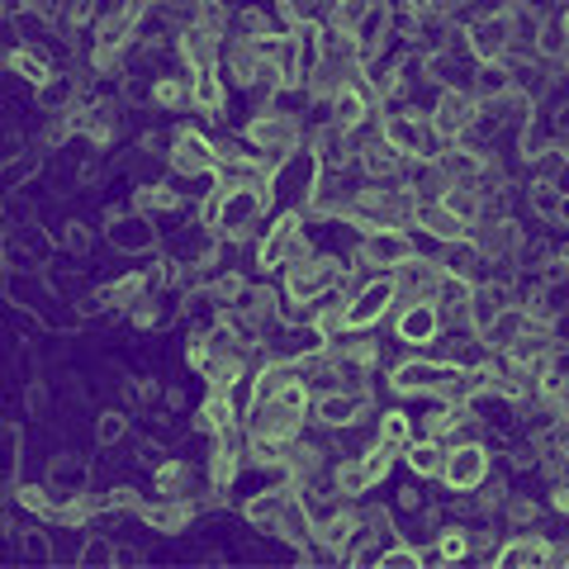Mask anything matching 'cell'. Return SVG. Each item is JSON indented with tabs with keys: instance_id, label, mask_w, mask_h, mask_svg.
Masks as SVG:
<instances>
[{
	"instance_id": "6da1fadb",
	"label": "cell",
	"mask_w": 569,
	"mask_h": 569,
	"mask_svg": "<svg viewBox=\"0 0 569 569\" xmlns=\"http://www.w3.org/2000/svg\"><path fill=\"white\" fill-rule=\"evenodd\" d=\"M219 213H213V238L223 247H242V242H257L266 213H271V181H247V186H219Z\"/></svg>"
},
{
	"instance_id": "7a4b0ae2",
	"label": "cell",
	"mask_w": 569,
	"mask_h": 569,
	"mask_svg": "<svg viewBox=\"0 0 569 569\" xmlns=\"http://www.w3.org/2000/svg\"><path fill=\"white\" fill-rule=\"evenodd\" d=\"M313 252V238H309V213L305 209H276L271 213V228H261L257 242H252V266L261 276H280L290 261L309 257Z\"/></svg>"
},
{
	"instance_id": "3957f363",
	"label": "cell",
	"mask_w": 569,
	"mask_h": 569,
	"mask_svg": "<svg viewBox=\"0 0 569 569\" xmlns=\"http://www.w3.org/2000/svg\"><path fill=\"white\" fill-rule=\"evenodd\" d=\"M238 133H242L247 148H257L266 162H271V171H276L284 157H295V152L309 142L313 123H305L299 114H284V110H271V104H261V110H252V119H247Z\"/></svg>"
},
{
	"instance_id": "277c9868",
	"label": "cell",
	"mask_w": 569,
	"mask_h": 569,
	"mask_svg": "<svg viewBox=\"0 0 569 569\" xmlns=\"http://www.w3.org/2000/svg\"><path fill=\"white\" fill-rule=\"evenodd\" d=\"M376 129H380V138L389 142V148H399L408 157V162H427V157H437L441 148H447V142L437 138L427 110H418V104H385Z\"/></svg>"
},
{
	"instance_id": "5b68a950",
	"label": "cell",
	"mask_w": 569,
	"mask_h": 569,
	"mask_svg": "<svg viewBox=\"0 0 569 569\" xmlns=\"http://www.w3.org/2000/svg\"><path fill=\"white\" fill-rule=\"evenodd\" d=\"M493 479V456H489V441L485 437H466V441H451L447 460H441V475L437 485L447 493H475Z\"/></svg>"
},
{
	"instance_id": "8992f818",
	"label": "cell",
	"mask_w": 569,
	"mask_h": 569,
	"mask_svg": "<svg viewBox=\"0 0 569 569\" xmlns=\"http://www.w3.org/2000/svg\"><path fill=\"white\" fill-rule=\"evenodd\" d=\"M167 167L176 181H213V167H219V138L204 133L200 123H181L171 133V152Z\"/></svg>"
},
{
	"instance_id": "52a82bcc",
	"label": "cell",
	"mask_w": 569,
	"mask_h": 569,
	"mask_svg": "<svg viewBox=\"0 0 569 569\" xmlns=\"http://www.w3.org/2000/svg\"><path fill=\"white\" fill-rule=\"evenodd\" d=\"M337 266H342V257H332V252H313L309 257H299L290 261L280 271V295L284 299H299V305H318L332 284H337Z\"/></svg>"
},
{
	"instance_id": "ba28073f",
	"label": "cell",
	"mask_w": 569,
	"mask_h": 569,
	"mask_svg": "<svg viewBox=\"0 0 569 569\" xmlns=\"http://www.w3.org/2000/svg\"><path fill=\"white\" fill-rule=\"evenodd\" d=\"M380 96H376V86L366 81V71H356V77L328 100V123H337V129H347V133H370L376 129V119H380Z\"/></svg>"
},
{
	"instance_id": "9c48e42d",
	"label": "cell",
	"mask_w": 569,
	"mask_h": 569,
	"mask_svg": "<svg viewBox=\"0 0 569 569\" xmlns=\"http://www.w3.org/2000/svg\"><path fill=\"white\" fill-rule=\"evenodd\" d=\"M418 252L422 247L413 238V228H366V233H356V247H351V257L366 261L376 276H389L395 266H403Z\"/></svg>"
},
{
	"instance_id": "30bf717a",
	"label": "cell",
	"mask_w": 569,
	"mask_h": 569,
	"mask_svg": "<svg viewBox=\"0 0 569 569\" xmlns=\"http://www.w3.org/2000/svg\"><path fill=\"white\" fill-rule=\"evenodd\" d=\"M427 119H432L441 142H460L479 129V100L466 86H447V91H437L432 104H427Z\"/></svg>"
},
{
	"instance_id": "8fae6325",
	"label": "cell",
	"mask_w": 569,
	"mask_h": 569,
	"mask_svg": "<svg viewBox=\"0 0 569 569\" xmlns=\"http://www.w3.org/2000/svg\"><path fill=\"white\" fill-rule=\"evenodd\" d=\"M447 376H451V361H441V356H408V361L389 366L385 385L399 399H437Z\"/></svg>"
},
{
	"instance_id": "7c38bea8",
	"label": "cell",
	"mask_w": 569,
	"mask_h": 569,
	"mask_svg": "<svg viewBox=\"0 0 569 569\" xmlns=\"http://www.w3.org/2000/svg\"><path fill=\"white\" fill-rule=\"evenodd\" d=\"M389 328H395V342H403L408 351H432L447 332V318L432 299H413V305H399L389 313Z\"/></svg>"
},
{
	"instance_id": "4fadbf2b",
	"label": "cell",
	"mask_w": 569,
	"mask_h": 569,
	"mask_svg": "<svg viewBox=\"0 0 569 569\" xmlns=\"http://www.w3.org/2000/svg\"><path fill=\"white\" fill-rule=\"evenodd\" d=\"M399 295H395V276H370L361 290L347 299V328L351 332H376L380 323H389Z\"/></svg>"
},
{
	"instance_id": "5bb4252c",
	"label": "cell",
	"mask_w": 569,
	"mask_h": 569,
	"mask_svg": "<svg viewBox=\"0 0 569 569\" xmlns=\"http://www.w3.org/2000/svg\"><path fill=\"white\" fill-rule=\"evenodd\" d=\"M466 48L475 62H498L508 52V39H512V20H508V6H493V10H475L466 24Z\"/></svg>"
},
{
	"instance_id": "9a60e30c",
	"label": "cell",
	"mask_w": 569,
	"mask_h": 569,
	"mask_svg": "<svg viewBox=\"0 0 569 569\" xmlns=\"http://www.w3.org/2000/svg\"><path fill=\"white\" fill-rule=\"evenodd\" d=\"M356 171L376 186H395V181H408L413 162H408L399 148H389L380 129H370V133H361V148H356Z\"/></svg>"
},
{
	"instance_id": "2e32d148",
	"label": "cell",
	"mask_w": 569,
	"mask_h": 569,
	"mask_svg": "<svg viewBox=\"0 0 569 569\" xmlns=\"http://www.w3.org/2000/svg\"><path fill=\"white\" fill-rule=\"evenodd\" d=\"M223 33H213L204 24H186V29H176V62H181V71H190V77H200V71H219L223 62Z\"/></svg>"
},
{
	"instance_id": "e0dca14e",
	"label": "cell",
	"mask_w": 569,
	"mask_h": 569,
	"mask_svg": "<svg viewBox=\"0 0 569 569\" xmlns=\"http://www.w3.org/2000/svg\"><path fill=\"white\" fill-rule=\"evenodd\" d=\"M395 295H399V305H413V299H432L437 295V284H441V276H447V266H441V257L432 252H418V257H408L403 266H395ZM395 305V309H399Z\"/></svg>"
},
{
	"instance_id": "ac0fdd59",
	"label": "cell",
	"mask_w": 569,
	"mask_h": 569,
	"mask_svg": "<svg viewBox=\"0 0 569 569\" xmlns=\"http://www.w3.org/2000/svg\"><path fill=\"white\" fill-rule=\"evenodd\" d=\"M550 560V537L541 527H522V531H508L493 550V565L498 569H546Z\"/></svg>"
},
{
	"instance_id": "d6986e66",
	"label": "cell",
	"mask_w": 569,
	"mask_h": 569,
	"mask_svg": "<svg viewBox=\"0 0 569 569\" xmlns=\"http://www.w3.org/2000/svg\"><path fill=\"white\" fill-rule=\"evenodd\" d=\"M261 67H266V52L257 39H233L228 33V43H223V81L228 86H238V91H257V77H261Z\"/></svg>"
},
{
	"instance_id": "ffe728a7",
	"label": "cell",
	"mask_w": 569,
	"mask_h": 569,
	"mask_svg": "<svg viewBox=\"0 0 569 569\" xmlns=\"http://www.w3.org/2000/svg\"><path fill=\"white\" fill-rule=\"evenodd\" d=\"M233 313L242 318L247 328H257L261 337L280 328V284H266V280H247V290L238 295Z\"/></svg>"
},
{
	"instance_id": "44dd1931",
	"label": "cell",
	"mask_w": 569,
	"mask_h": 569,
	"mask_svg": "<svg viewBox=\"0 0 569 569\" xmlns=\"http://www.w3.org/2000/svg\"><path fill=\"white\" fill-rule=\"evenodd\" d=\"M104 242L114 247V252H129V257H148L157 252V219H148V213H119L114 223H104Z\"/></svg>"
},
{
	"instance_id": "7402d4cb",
	"label": "cell",
	"mask_w": 569,
	"mask_h": 569,
	"mask_svg": "<svg viewBox=\"0 0 569 569\" xmlns=\"http://www.w3.org/2000/svg\"><path fill=\"white\" fill-rule=\"evenodd\" d=\"M309 148H313V157H318V167H323V171H351L361 138L347 133V129H337V123H313Z\"/></svg>"
},
{
	"instance_id": "603a6c76",
	"label": "cell",
	"mask_w": 569,
	"mask_h": 569,
	"mask_svg": "<svg viewBox=\"0 0 569 569\" xmlns=\"http://www.w3.org/2000/svg\"><path fill=\"white\" fill-rule=\"evenodd\" d=\"M190 422H194V432H200V437H219V432H228V427L242 422V403H238L233 389H213L209 385Z\"/></svg>"
},
{
	"instance_id": "cb8c5ba5",
	"label": "cell",
	"mask_w": 569,
	"mask_h": 569,
	"mask_svg": "<svg viewBox=\"0 0 569 569\" xmlns=\"http://www.w3.org/2000/svg\"><path fill=\"white\" fill-rule=\"evenodd\" d=\"M194 518H200V508H194V498H148L138 512V522L142 527H152V531H162V537H176V531H186Z\"/></svg>"
},
{
	"instance_id": "d4e9b609",
	"label": "cell",
	"mask_w": 569,
	"mask_h": 569,
	"mask_svg": "<svg viewBox=\"0 0 569 569\" xmlns=\"http://www.w3.org/2000/svg\"><path fill=\"white\" fill-rule=\"evenodd\" d=\"M148 104L157 114H190L194 110V81L190 71H157L148 86Z\"/></svg>"
},
{
	"instance_id": "484cf974",
	"label": "cell",
	"mask_w": 569,
	"mask_h": 569,
	"mask_svg": "<svg viewBox=\"0 0 569 569\" xmlns=\"http://www.w3.org/2000/svg\"><path fill=\"white\" fill-rule=\"evenodd\" d=\"M0 67L10 71V77H20L24 86H33V91H43V86L58 77V67H52L48 48H33V43H14L0 52Z\"/></svg>"
},
{
	"instance_id": "4316f807",
	"label": "cell",
	"mask_w": 569,
	"mask_h": 569,
	"mask_svg": "<svg viewBox=\"0 0 569 569\" xmlns=\"http://www.w3.org/2000/svg\"><path fill=\"white\" fill-rule=\"evenodd\" d=\"M194 485H200V475L186 456H162L152 466V493L162 498H194Z\"/></svg>"
},
{
	"instance_id": "83f0119b",
	"label": "cell",
	"mask_w": 569,
	"mask_h": 569,
	"mask_svg": "<svg viewBox=\"0 0 569 569\" xmlns=\"http://www.w3.org/2000/svg\"><path fill=\"white\" fill-rule=\"evenodd\" d=\"M560 204H565V194L556 181H522V209L531 223L560 228Z\"/></svg>"
},
{
	"instance_id": "f1b7e54d",
	"label": "cell",
	"mask_w": 569,
	"mask_h": 569,
	"mask_svg": "<svg viewBox=\"0 0 569 569\" xmlns=\"http://www.w3.org/2000/svg\"><path fill=\"white\" fill-rule=\"evenodd\" d=\"M190 81H194V114L204 123H219L228 114V91H233V86L223 81V71H200V77H190Z\"/></svg>"
},
{
	"instance_id": "f546056e",
	"label": "cell",
	"mask_w": 569,
	"mask_h": 569,
	"mask_svg": "<svg viewBox=\"0 0 569 569\" xmlns=\"http://www.w3.org/2000/svg\"><path fill=\"white\" fill-rule=\"evenodd\" d=\"M133 209L148 213V219H162V213H181L186 209V194L176 190V181H142L133 190Z\"/></svg>"
},
{
	"instance_id": "4dcf8cb0",
	"label": "cell",
	"mask_w": 569,
	"mask_h": 569,
	"mask_svg": "<svg viewBox=\"0 0 569 569\" xmlns=\"http://www.w3.org/2000/svg\"><path fill=\"white\" fill-rule=\"evenodd\" d=\"M418 228H422V238H432L437 247L441 242H460V238H470V223H460L456 213L441 204V200H432V204H422V213H418Z\"/></svg>"
},
{
	"instance_id": "1f68e13d",
	"label": "cell",
	"mask_w": 569,
	"mask_h": 569,
	"mask_svg": "<svg viewBox=\"0 0 569 569\" xmlns=\"http://www.w3.org/2000/svg\"><path fill=\"white\" fill-rule=\"evenodd\" d=\"M176 313H181V305H167V290H148L123 318H129L138 332H157V328H167Z\"/></svg>"
},
{
	"instance_id": "d6a6232c",
	"label": "cell",
	"mask_w": 569,
	"mask_h": 569,
	"mask_svg": "<svg viewBox=\"0 0 569 569\" xmlns=\"http://www.w3.org/2000/svg\"><path fill=\"white\" fill-rule=\"evenodd\" d=\"M14 508L20 512H29V518H39L43 527H48V518H52V508H58V489L48 485V479H24V485H14Z\"/></svg>"
},
{
	"instance_id": "836d02e7",
	"label": "cell",
	"mask_w": 569,
	"mask_h": 569,
	"mask_svg": "<svg viewBox=\"0 0 569 569\" xmlns=\"http://www.w3.org/2000/svg\"><path fill=\"white\" fill-rule=\"evenodd\" d=\"M100 295H104V309H110V313H129L138 299L148 295V276H142V271H123L114 280H104Z\"/></svg>"
},
{
	"instance_id": "e575fe53",
	"label": "cell",
	"mask_w": 569,
	"mask_h": 569,
	"mask_svg": "<svg viewBox=\"0 0 569 569\" xmlns=\"http://www.w3.org/2000/svg\"><path fill=\"white\" fill-rule=\"evenodd\" d=\"M408 470L418 479H437L441 475V460H447V441H432V437H413L408 441V451L399 456Z\"/></svg>"
},
{
	"instance_id": "d590c367",
	"label": "cell",
	"mask_w": 569,
	"mask_h": 569,
	"mask_svg": "<svg viewBox=\"0 0 569 569\" xmlns=\"http://www.w3.org/2000/svg\"><path fill=\"white\" fill-rule=\"evenodd\" d=\"M276 10V6H271ZM271 10H261V6H238L233 10V39H271V33H280L284 24H280V14H271Z\"/></svg>"
},
{
	"instance_id": "8d00e7d4",
	"label": "cell",
	"mask_w": 569,
	"mask_h": 569,
	"mask_svg": "<svg viewBox=\"0 0 569 569\" xmlns=\"http://www.w3.org/2000/svg\"><path fill=\"white\" fill-rule=\"evenodd\" d=\"M418 437V422L403 413V408H385V413H376V441H385L389 451H408V441Z\"/></svg>"
},
{
	"instance_id": "74e56055",
	"label": "cell",
	"mask_w": 569,
	"mask_h": 569,
	"mask_svg": "<svg viewBox=\"0 0 569 569\" xmlns=\"http://www.w3.org/2000/svg\"><path fill=\"white\" fill-rule=\"evenodd\" d=\"M498 522H508L512 531H522V527H541V498H537V493H518V489H508V493H503V503H498Z\"/></svg>"
},
{
	"instance_id": "f35d334b",
	"label": "cell",
	"mask_w": 569,
	"mask_h": 569,
	"mask_svg": "<svg viewBox=\"0 0 569 569\" xmlns=\"http://www.w3.org/2000/svg\"><path fill=\"white\" fill-rule=\"evenodd\" d=\"M441 204H447L456 219H460V223H470V228L485 219V190L470 186V181H456L447 194H441Z\"/></svg>"
},
{
	"instance_id": "ab89813d",
	"label": "cell",
	"mask_w": 569,
	"mask_h": 569,
	"mask_svg": "<svg viewBox=\"0 0 569 569\" xmlns=\"http://www.w3.org/2000/svg\"><path fill=\"white\" fill-rule=\"evenodd\" d=\"M313 332L323 337V342H332V337L347 332V299L337 295V290H328V295L313 305Z\"/></svg>"
},
{
	"instance_id": "60d3db41",
	"label": "cell",
	"mask_w": 569,
	"mask_h": 569,
	"mask_svg": "<svg viewBox=\"0 0 569 569\" xmlns=\"http://www.w3.org/2000/svg\"><path fill=\"white\" fill-rule=\"evenodd\" d=\"M271 6H276L284 29H295V24H328V14H332V0H271Z\"/></svg>"
},
{
	"instance_id": "b9f144b4",
	"label": "cell",
	"mask_w": 569,
	"mask_h": 569,
	"mask_svg": "<svg viewBox=\"0 0 569 569\" xmlns=\"http://www.w3.org/2000/svg\"><path fill=\"white\" fill-rule=\"evenodd\" d=\"M512 86V67L498 58V62H475V81H470V91L475 100H493V96H503Z\"/></svg>"
},
{
	"instance_id": "7bdbcfd3",
	"label": "cell",
	"mask_w": 569,
	"mask_h": 569,
	"mask_svg": "<svg viewBox=\"0 0 569 569\" xmlns=\"http://www.w3.org/2000/svg\"><path fill=\"white\" fill-rule=\"evenodd\" d=\"M437 556H441V565H460V560H470V531H466V522H447L437 531Z\"/></svg>"
},
{
	"instance_id": "ee69618b",
	"label": "cell",
	"mask_w": 569,
	"mask_h": 569,
	"mask_svg": "<svg viewBox=\"0 0 569 569\" xmlns=\"http://www.w3.org/2000/svg\"><path fill=\"white\" fill-rule=\"evenodd\" d=\"M537 52H541L546 62H569V33H565V20H560V14H550V20H541Z\"/></svg>"
},
{
	"instance_id": "f6af8a7d",
	"label": "cell",
	"mask_w": 569,
	"mask_h": 569,
	"mask_svg": "<svg viewBox=\"0 0 569 569\" xmlns=\"http://www.w3.org/2000/svg\"><path fill=\"white\" fill-rule=\"evenodd\" d=\"M48 485L58 493H77V489H86V466H81V460L58 456V460H52V470H48Z\"/></svg>"
},
{
	"instance_id": "bcb514c9",
	"label": "cell",
	"mask_w": 569,
	"mask_h": 569,
	"mask_svg": "<svg viewBox=\"0 0 569 569\" xmlns=\"http://www.w3.org/2000/svg\"><path fill=\"white\" fill-rule=\"evenodd\" d=\"M123 437H129V413H123V408H104L96 418V441L100 447H119Z\"/></svg>"
},
{
	"instance_id": "7dc6e473",
	"label": "cell",
	"mask_w": 569,
	"mask_h": 569,
	"mask_svg": "<svg viewBox=\"0 0 569 569\" xmlns=\"http://www.w3.org/2000/svg\"><path fill=\"white\" fill-rule=\"evenodd\" d=\"M77 565H119V546H114V541H104L100 531H91V537L81 541Z\"/></svg>"
},
{
	"instance_id": "c3c4849f",
	"label": "cell",
	"mask_w": 569,
	"mask_h": 569,
	"mask_svg": "<svg viewBox=\"0 0 569 569\" xmlns=\"http://www.w3.org/2000/svg\"><path fill=\"white\" fill-rule=\"evenodd\" d=\"M104 503H110L104 512H123V518H138L148 498H142L133 485H114V489H104Z\"/></svg>"
},
{
	"instance_id": "681fc988",
	"label": "cell",
	"mask_w": 569,
	"mask_h": 569,
	"mask_svg": "<svg viewBox=\"0 0 569 569\" xmlns=\"http://www.w3.org/2000/svg\"><path fill=\"white\" fill-rule=\"evenodd\" d=\"M62 242H67L77 257H86V252L96 247V228H91V223H81V219H71V223L62 228Z\"/></svg>"
},
{
	"instance_id": "f907efd6",
	"label": "cell",
	"mask_w": 569,
	"mask_h": 569,
	"mask_svg": "<svg viewBox=\"0 0 569 569\" xmlns=\"http://www.w3.org/2000/svg\"><path fill=\"white\" fill-rule=\"evenodd\" d=\"M33 171H39V152H24V157H14L10 167H0V186H20Z\"/></svg>"
},
{
	"instance_id": "816d5d0a",
	"label": "cell",
	"mask_w": 569,
	"mask_h": 569,
	"mask_svg": "<svg viewBox=\"0 0 569 569\" xmlns=\"http://www.w3.org/2000/svg\"><path fill=\"white\" fill-rule=\"evenodd\" d=\"M427 503H432V498L418 493V485H403V489H399V498H395V508H399V512H408V518H413V512H422Z\"/></svg>"
},
{
	"instance_id": "f5cc1de1",
	"label": "cell",
	"mask_w": 569,
	"mask_h": 569,
	"mask_svg": "<svg viewBox=\"0 0 569 569\" xmlns=\"http://www.w3.org/2000/svg\"><path fill=\"white\" fill-rule=\"evenodd\" d=\"M546 508L556 512V518H569V485H550V493H546Z\"/></svg>"
},
{
	"instance_id": "db71d44e",
	"label": "cell",
	"mask_w": 569,
	"mask_h": 569,
	"mask_svg": "<svg viewBox=\"0 0 569 569\" xmlns=\"http://www.w3.org/2000/svg\"><path fill=\"white\" fill-rule=\"evenodd\" d=\"M569 565V541L565 537H550V560H546V569H565Z\"/></svg>"
},
{
	"instance_id": "11a10c76",
	"label": "cell",
	"mask_w": 569,
	"mask_h": 569,
	"mask_svg": "<svg viewBox=\"0 0 569 569\" xmlns=\"http://www.w3.org/2000/svg\"><path fill=\"white\" fill-rule=\"evenodd\" d=\"M550 123H556V133H569V96L556 104V110H550Z\"/></svg>"
},
{
	"instance_id": "9f6ffc18",
	"label": "cell",
	"mask_w": 569,
	"mask_h": 569,
	"mask_svg": "<svg viewBox=\"0 0 569 569\" xmlns=\"http://www.w3.org/2000/svg\"><path fill=\"white\" fill-rule=\"evenodd\" d=\"M162 403L171 408V413H181V408H186V389H167V395H162Z\"/></svg>"
},
{
	"instance_id": "6f0895ef",
	"label": "cell",
	"mask_w": 569,
	"mask_h": 569,
	"mask_svg": "<svg viewBox=\"0 0 569 569\" xmlns=\"http://www.w3.org/2000/svg\"><path fill=\"white\" fill-rule=\"evenodd\" d=\"M77 181H81V186H96V181H100V167H96V162H86Z\"/></svg>"
},
{
	"instance_id": "680465c9",
	"label": "cell",
	"mask_w": 569,
	"mask_h": 569,
	"mask_svg": "<svg viewBox=\"0 0 569 569\" xmlns=\"http://www.w3.org/2000/svg\"><path fill=\"white\" fill-rule=\"evenodd\" d=\"M556 186H560V194H569V162L560 167V176H556Z\"/></svg>"
},
{
	"instance_id": "91938a15",
	"label": "cell",
	"mask_w": 569,
	"mask_h": 569,
	"mask_svg": "<svg viewBox=\"0 0 569 569\" xmlns=\"http://www.w3.org/2000/svg\"><path fill=\"white\" fill-rule=\"evenodd\" d=\"M560 228H569V194H565V204H560Z\"/></svg>"
},
{
	"instance_id": "94428289",
	"label": "cell",
	"mask_w": 569,
	"mask_h": 569,
	"mask_svg": "<svg viewBox=\"0 0 569 569\" xmlns=\"http://www.w3.org/2000/svg\"><path fill=\"white\" fill-rule=\"evenodd\" d=\"M560 20H565V33H569V0H565V14H560Z\"/></svg>"
},
{
	"instance_id": "6125c7cd",
	"label": "cell",
	"mask_w": 569,
	"mask_h": 569,
	"mask_svg": "<svg viewBox=\"0 0 569 569\" xmlns=\"http://www.w3.org/2000/svg\"><path fill=\"white\" fill-rule=\"evenodd\" d=\"M498 6H522V0H498Z\"/></svg>"
}]
</instances>
